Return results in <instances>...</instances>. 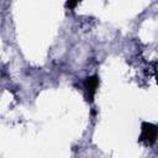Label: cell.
<instances>
[{"label": "cell", "instance_id": "7a4b0ae2", "mask_svg": "<svg viewBox=\"0 0 158 158\" xmlns=\"http://www.w3.org/2000/svg\"><path fill=\"white\" fill-rule=\"evenodd\" d=\"M98 84H99V79L96 75L94 77H89L85 81V88H86V91H88V95L90 98V100H93L95 93H96V88H98Z\"/></svg>", "mask_w": 158, "mask_h": 158}, {"label": "cell", "instance_id": "6da1fadb", "mask_svg": "<svg viewBox=\"0 0 158 158\" xmlns=\"http://www.w3.org/2000/svg\"><path fill=\"white\" fill-rule=\"evenodd\" d=\"M157 137V128L151 123H143L142 125V133H141V141H144L147 144H151L156 141Z\"/></svg>", "mask_w": 158, "mask_h": 158}]
</instances>
